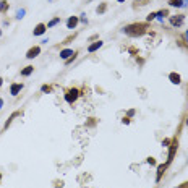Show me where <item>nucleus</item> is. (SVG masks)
Returning <instances> with one entry per match:
<instances>
[{
    "mask_svg": "<svg viewBox=\"0 0 188 188\" xmlns=\"http://www.w3.org/2000/svg\"><path fill=\"white\" fill-rule=\"evenodd\" d=\"M46 33V26L44 25H37L36 29H34V36H41V34Z\"/></svg>",
    "mask_w": 188,
    "mask_h": 188,
    "instance_id": "nucleus-9",
    "label": "nucleus"
},
{
    "mask_svg": "<svg viewBox=\"0 0 188 188\" xmlns=\"http://www.w3.org/2000/svg\"><path fill=\"white\" fill-rule=\"evenodd\" d=\"M57 23H59V18H54V20H50V21H49V25H47V26H49V28H52V26H55Z\"/></svg>",
    "mask_w": 188,
    "mask_h": 188,
    "instance_id": "nucleus-17",
    "label": "nucleus"
},
{
    "mask_svg": "<svg viewBox=\"0 0 188 188\" xmlns=\"http://www.w3.org/2000/svg\"><path fill=\"white\" fill-rule=\"evenodd\" d=\"M182 23H183V16H180V15L170 16V25L172 26H182Z\"/></svg>",
    "mask_w": 188,
    "mask_h": 188,
    "instance_id": "nucleus-3",
    "label": "nucleus"
},
{
    "mask_svg": "<svg viewBox=\"0 0 188 188\" xmlns=\"http://www.w3.org/2000/svg\"><path fill=\"white\" fill-rule=\"evenodd\" d=\"M118 2H125V0H118Z\"/></svg>",
    "mask_w": 188,
    "mask_h": 188,
    "instance_id": "nucleus-26",
    "label": "nucleus"
},
{
    "mask_svg": "<svg viewBox=\"0 0 188 188\" xmlns=\"http://www.w3.org/2000/svg\"><path fill=\"white\" fill-rule=\"evenodd\" d=\"M33 73V67H26L25 70L21 71V75H25V76H28V75H31Z\"/></svg>",
    "mask_w": 188,
    "mask_h": 188,
    "instance_id": "nucleus-15",
    "label": "nucleus"
},
{
    "mask_svg": "<svg viewBox=\"0 0 188 188\" xmlns=\"http://www.w3.org/2000/svg\"><path fill=\"white\" fill-rule=\"evenodd\" d=\"M146 29H148V25H143V23H133V25L126 26L123 29L125 34H128V36L131 37H138V36H143V34L146 33Z\"/></svg>",
    "mask_w": 188,
    "mask_h": 188,
    "instance_id": "nucleus-1",
    "label": "nucleus"
},
{
    "mask_svg": "<svg viewBox=\"0 0 188 188\" xmlns=\"http://www.w3.org/2000/svg\"><path fill=\"white\" fill-rule=\"evenodd\" d=\"M167 167H169V164H162V165H159V169H157V180L160 179V177H162V173H164V170L167 169Z\"/></svg>",
    "mask_w": 188,
    "mask_h": 188,
    "instance_id": "nucleus-11",
    "label": "nucleus"
},
{
    "mask_svg": "<svg viewBox=\"0 0 188 188\" xmlns=\"http://www.w3.org/2000/svg\"><path fill=\"white\" fill-rule=\"evenodd\" d=\"M154 18H156V15H154V13H151V15L148 16V21H151V20H154Z\"/></svg>",
    "mask_w": 188,
    "mask_h": 188,
    "instance_id": "nucleus-20",
    "label": "nucleus"
},
{
    "mask_svg": "<svg viewBox=\"0 0 188 188\" xmlns=\"http://www.w3.org/2000/svg\"><path fill=\"white\" fill-rule=\"evenodd\" d=\"M80 94H81V93L76 89V88H73V89H68V91H65V101H67V102H70V104H71V102H75V101H76V99H78V96H80Z\"/></svg>",
    "mask_w": 188,
    "mask_h": 188,
    "instance_id": "nucleus-2",
    "label": "nucleus"
},
{
    "mask_svg": "<svg viewBox=\"0 0 188 188\" xmlns=\"http://www.w3.org/2000/svg\"><path fill=\"white\" fill-rule=\"evenodd\" d=\"M39 54H41V49H39V47H31V49L26 52V57H28V59H34V57L39 55Z\"/></svg>",
    "mask_w": 188,
    "mask_h": 188,
    "instance_id": "nucleus-4",
    "label": "nucleus"
},
{
    "mask_svg": "<svg viewBox=\"0 0 188 188\" xmlns=\"http://www.w3.org/2000/svg\"><path fill=\"white\" fill-rule=\"evenodd\" d=\"M0 86H2V78H0Z\"/></svg>",
    "mask_w": 188,
    "mask_h": 188,
    "instance_id": "nucleus-25",
    "label": "nucleus"
},
{
    "mask_svg": "<svg viewBox=\"0 0 188 188\" xmlns=\"http://www.w3.org/2000/svg\"><path fill=\"white\" fill-rule=\"evenodd\" d=\"M156 15V18L157 20H164V16L167 15V10H162V12H157V13H154Z\"/></svg>",
    "mask_w": 188,
    "mask_h": 188,
    "instance_id": "nucleus-14",
    "label": "nucleus"
},
{
    "mask_svg": "<svg viewBox=\"0 0 188 188\" xmlns=\"http://www.w3.org/2000/svg\"><path fill=\"white\" fill-rule=\"evenodd\" d=\"M187 123H188V120H187Z\"/></svg>",
    "mask_w": 188,
    "mask_h": 188,
    "instance_id": "nucleus-27",
    "label": "nucleus"
},
{
    "mask_svg": "<svg viewBox=\"0 0 188 188\" xmlns=\"http://www.w3.org/2000/svg\"><path fill=\"white\" fill-rule=\"evenodd\" d=\"M185 37H187V41H188V31L185 33Z\"/></svg>",
    "mask_w": 188,
    "mask_h": 188,
    "instance_id": "nucleus-24",
    "label": "nucleus"
},
{
    "mask_svg": "<svg viewBox=\"0 0 188 188\" xmlns=\"http://www.w3.org/2000/svg\"><path fill=\"white\" fill-rule=\"evenodd\" d=\"M76 25H78V16H71V18L68 20V23H67V26H68L70 29H73Z\"/></svg>",
    "mask_w": 188,
    "mask_h": 188,
    "instance_id": "nucleus-8",
    "label": "nucleus"
},
{
    "mask_svg": "<svg viewBox=\"0 0 188 188\" xmlns=\"http://www.w3.org/2000/svg\"><path fill=\"white\" fill-rule=\"evenodd\" d=\"M179 188H188V182H185V183H182V185H179Z\"/></svg>",
    "mask_w": 188,
    "mask_h": 188,
    "instance_id": "nucleus-21",
    "label": "nucleus"
},
{
    "mask_svg": "<svg viewBox=\"0 0 188 188\" xmlns=\"http://www.w3.org/2000/svg\"><path fill=\"white\" fill-rule=\"evenodd\" d=\"M2 105H3V101H2V99H0V109H2Z\"/></svg>",
    "mask_w": 188,
    "mask_h": 188,
    "instance_id": "nucleus-23",
    "label": "nucleus"
},
{
    "mask_svg": "<svg viewBox=\"0 0 188 188\" xmlns=\"http://www.w3.org/2000/svg\"><path fill=\"white\" fill-rule=\"evenodd\" d=\"M71 55H75V52L71 49H65V50L60 52V57H62V59H70Z\"/></svg>",
    "mask_w": 188,
    "mask_h": 188,
    "instance_id": "nucleus-7",
    "label": "nucleus"
},
{
    "mask_svg": "<svg viewBox=\"0 0 188 188\" xmlns=\"http://www.w3.org/2000/svg\"><path fill=\"white\" fill-rule=\"evenodd\" d=\"M175 151H177V141H172V144H170V152H169V160H167V164H170V162H172Z\"/></svg>",
    "mask_w": 188,
    "mask_h": 188,
    "instance_id": "nucleus-5",
    "label": "nucleus"
},
{
    "mask_svg": "<svg viewBox=\"0 0 188 188\" xmlns=\"http://www.w3.org/2000/svg\"><path fill=\"white\" fill-rule=\"evenodd\" d=\"M0 34H2V33H0Z\"/></svg>",
    "mask_w": 188,
    "mask_h": 188,
    "instance_id": "nucleus-28",
    "label": "nucleus"
},
{
    "mask_svg": "<svg viewBox=\"0 0 188 188\" xmlns=\"http://www.w3.org/2000/svg\"><path fill=\"white\" fill-rule=\"evenodd\" d=\"M105 10H107V5H105V3H102V5H99L97 13H102V12H105Z\"/></svg>",
    "mask_w": 188,
    "mask_h": 188,
    "instance_id": "nucleus-18",
    "label": "nucleus"
},
{
    "mask_svg": "<svg viewBox=\"0 0 188 188\" xmlns=\"http://www.w3.org/2000/svg\"><path fill=\"white\" fill-rule=\"evenodd\" d=\"M169 78H170V81H172L173 84H179L180 83V75H177V73H170Z\"/></svg>",
    "mask_w": 188,
    "mask_h": 188,
    "instance_id": "nucleus-12",
    "label": "nucleus"
},
{
    "mask_svg": "<svg viewBox=\"0 0 188 188\" xmlns=\"http://www.w3.org/2000/svg\"><path fill=\"white\" fill-rule=\"evenodd\" d=\"M162 144H164V146H167V144H170V141H169V139H164Z\"/></svg>",
    "mask_w": 188,
    "mask_h": 188,
    "instance_id": "nucleus-22",
    "label": "nucleus"
},
{
    "mask_svg": "<svg viewBox=\"0 0 188 188\" xmlns=\"http://www.w3.org/2000/svg\"><path fill=\"white\" fill-rule=\"evenodd\" d=\"M169 3L172 7H182L183 5V0H169Z\"/></svg>",
    "mask_w": 188,
    "mask_h": 188,
    "instance_id": "nucleus-13",
    "label": "nucleus"
},
{
    "mask_svg": "<svg viewBox=\"0 0 188 188\" xmlns=\"http://www.w3.org/2000/svg\"><path fill=\"white\" fill-rule=\"evenodd\" d=\"M7 8H8V3H7V2H0V12H5Z\"/></svg>",
    "mask_w": 188,
    "mask_h": 188,
    "instance_id": "nucleus-16",
    "label": "nucleus"
},
{
    "mask_svg": "<svg viewBox=\"0 0 188 188\" xmlns=\"http://www.w3.org/2000/svg\"><path fill=\"white\" fill-rule=\"evenodd\" d=\"M23 15H25V10L21 8V10H18V15H16V18H18V20H20V18H23Z\"/></svg>",
    "mask_w": 188,
    "mask_h": 188,
    "instance_id": "nucleus-19",
    "label": "nucleus"
},
{
    "mask_svg": "<svg viewBox=\"0 0 188 188\" xmlns=\"http://www.w3.org/2000/svg\"><path fill=\"white\" fill-rule=\"evenodd\" d=\"M101 46H102V41H96L94 44H91V46L88 47V50H89V52H94V50H97Z\"/></svg>",
    "mask_w": 188,
    "mask_h": 188,
    "instance_id": "nucleus-10",
    "label": "nucleus"
},
{
    "mask_svg": "<svg viewBox=\"0 0 188 188\" xmlns=\"http://www.w3.org/2000/svg\"><path fill=\"white\" fill-rule=\"evenodd\" d=\"M21 89H23V84H12V88H10V93H12L13 96H16Z\"/></svg>",
    "mask_w": 188,
    "mask_h": 188,
    "instance_id": "nucleus-6",
    "label": "nucleus"
}]
</instances>
